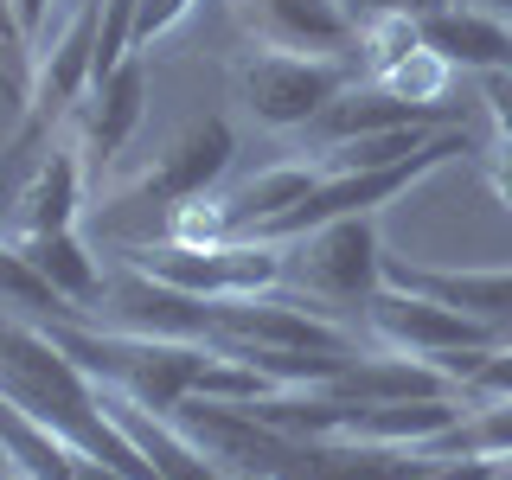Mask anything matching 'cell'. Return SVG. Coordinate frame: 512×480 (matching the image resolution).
I'll return each mask as SVG.
<instances>
[{
	"instance_id": "3957f363",
	"label": "cell",
	"mask_w": 512,
	"mask_h": 480,
	"mask_svg": "<svg viewBox=\"0 0 512 480\" xmlns=\"http://www.w3.org/2000/svg\"><path fill=\"white\" fill-rule=\"evenodd\" d=\"M288 282L295 295L320 314H340V308H365V301L384 288V244H378V218H333L314 224L288 244Z\"/></svg>"
},
{
	"instance_id": "603a6c76",
	"label": "cell",
	"mask_w": 512,
	"mask_h": 480,
	"mask_svg": "<svg viewBox=\"0 0 512 480\" xmlns=\"http://www.w3.org/2000/svg\"><path fill=\"white\" fill-rule=\"evenodd\" d=\"M52 7H58V0H13V20H20V32L32 45H39L45 26H52Z\"/></svg>"
},
{
	"instance_id": "ffe728a7",
	"label": "cell",
	"mask_w": 512,
	"mask_h": 480,
	"mask_svg": "<svg viewBox=\"0 0 512 480\" xmlns=\"http://www.w3.org/2000/svg\"><path fill=\"white\" fill-rule=\"evenodd\" d=\"M480 103H487L493 141H512V71H480Z\"/></svg>"
},
{
	"instance_id": "44dd1931",
	"label": "cell",
	"mask_w": 512,
	"mask_h": 480,
	"mask_svg": "<svg viewBox=\"0 0 512 480\" xmlns=\"http://www.w3.org/2000/svg\"><path fill=\"white\" fill-rule=\"evenodd\" d=\"M416 480H500V461H480V455H436Z\"/></svg>"
},
{
	"instance_id": "9c48e42d",
	"label": "cell",
	"mask_w": 512,
	"mask_h": 480,
	"mask_svg": "<svg viewBox=\"0 0 512 480\" xmlns=\"http://www.w3.org/2000/svg\"><path fill=\"white\" fill-rule=\"evenodd\" d=\"M384 282L391 288H416V295L442 301V308L493 327L500 340H512V269H436V263H404L384 256Z\"/></svg>"
},
{
	"instance_id": "9a60e30c",
	"label": "cell",
	"mask_w": 512,
	"mask_h": 480,
	"mask_svg": "<svg viewBox=\"0 0 512 480\" xmlns=\"http://www.w3.org/2000/svg\"><path fill=\"white\" fill-rule=\"evenodd\" d=\"M448 77H455V64H448L442 52H429V45H416V52H404L391 64V71H378L372 84L378 90H391L397 103H416V109H442V96H448ZM448 116V109H442Z\"/></svg>"
},
{
	"instance_id": "4316f807",
	"label": "cell",
	"mask_w": 512,
	"mask_h": 480,
	"mask_svg": "<svg viewBox=\"0 0 512 480\" xmlns=\"http://www.w3.org/2000/svg\"><path fill=\"white\" fill-rule=\"evenodd\" d=\"M224 480H263V474H244V468H218Z\"/></svg>"
},
{
	"instance_id": "7c38bea8",
	"label": "cell",
	"mask_w": 512,
	"mask_h": 480,
	"mask_svg": "<svg viewBox=\"0 0 512 480\" xmlns=\"http://www.w3.org/2000/svg\"><path fill=\"white\" fill-rule=\"evenodd\" d=\"M410 122H448L442 109H416V103H397L391 90H378L372 77H352V84L333 96L327 109H320L314 135L320 148H333V141H359V135H384V128H410Z\"/></svg>"
},
{
	"instance_id": "e0dca14e",
	"label": "cell",
	"mask_w": 512,
	"mask_h": 480,
	"mask_svg": "<svg viewBox=\"0 0 512 480\" xmlns=\"http://www.w3.org/2000/svg\"><path fill=\"white\" fill-rule=\"evenodd\" d=\"M0 308H20V314H32V320H52V314H64V301H58V288L39 276V269L26 263L20 250L0 237Z\"/></svg>"
},
{
	"instance_id": "ba28073f",
	"label": "cell",
	"mask_w": 512,
	"mask_h": 480,
	"mask_svg": "<svg viewBox=\"0 0 512 480\" xmlns=\"http://www.w3.org/2000/svg\"><path fill=\"white\" fill-rule=\"evenodd\" d=\"M237 26L263 52H301V58H359V20L346 0H231Z\"/></svg>"
},
{
	"instance_id": "ac0fdd59",
	"label": "cell",
	"mask_w": 512,
	"mask_h": 480,
	"mask_svg": "<svg viewBox=\"0 0 512 480\" xmlns=\"http://www.w3.org/2000/svg\"><path fill=\"white\" fill-rule=\"evenodd\" d=\"M423 45V32H416V13H378V20H359V77H378L391 71L404 52Z\"/></svg>"
},
{
	"instance_id": "5b68a950",
	"label": "cell",
	"mask_w": 512,
	"mask_h": 480,
	"mask_svg": "<svg viewBox=\"0 0 512 480\" xmlns=\"http://www.w3.org/2000/svg\"><path fill=\"white\" fill-rule=\"evenodd\" d=\"M365 333H372V346L384 352H410V359H429L436 365L442 352H474V346H500V333L480 327V320L442 308V301L416 295V288H391L384 282L372 301L359 308Z\"/></svg>"
},
{
	"instance_id": "484cf974",
	"label": "cell",
	"mask_w": 512,
	"mask_h": 480,
	"mask_svg": "<svg viewBox=\"0 0 512 480\" xmlns=\"http://www.w3.org/2000/svg\"><path fill=\"white\" fill-rule=\"evenodd\" d=\"M455 7H474V13H487V20L512 26V0H455Z\"/></svg>"
},
{
	"instance_id": "8992f818",
	"label": "cell",
	"mask_w": 512,
	"mask_h": 480,
	"mask_svg": "<svg viewBox=\"0 0 512 480\" xmlns=\"http://www.w3.org/2000/svg\"><path fill=\"white\" fill-rule=\"evenodd\" d=\"M84 192H90V167H84V148H77L71 122L64 135L20 167L13 180V199H7V218H0V237H39V231H71L77 212H84Z\"/></svg>"
},
{
	"instance_id": "7402d4cb",
	"label": "cell",
	"mask_w": 512,
	"mask_h": 480,
	"mask_svg": "<svg viewBox=\"0 0 512 480\" xmlns=\"http://www.w3.org/2000/svg\"><path fill=\"white\" fill-rule=\"evenodd\" d=\"M480 173H487V186H493V199L512 205V141H493V148H480Z\"/></svg>"
},
{
	"instance_id": "277c9868",
	"label": "cell",
	"mask_w": 512,
	"mask_h": 480,
	"mask_svg": "<svg viewBox=\"0 0 512 480\" xmlns=\"http://www.w3.org/2000/svg\"><path fill=\"white\" fill-rule=\"evenodd\" d=\"M231 84H237V103H244L256 122L288 135V128H314L320 122V109L352 84V64L346 58L263 52V45H256L250 58L231 64Z\"/></svg>"
},
{
	"instance_id": "52a82bcc",
	"label": "cell",
	"mask_w": 512,
	"mask_h": 480,
	"mask_svg": "<svg viewBox=\"0 0 512 480\" xmlns=\"http://www.w3.org/2000/svg\"><path fill=\"white\" fill-rule=\"evenodd\" d=\"M141 116H148V52L122 58L116 71H103L90 84V96L71 109V135H77V148H84L90 186L103 180V173L122 167V154H128V141H135Z\"/></svg>"
},
{
	"instance_id": "5bb4252c",
	"label": "cell",
	"mask_w": 512,
	"mask_h": 480,
	"mask_svg": "<svg viewBox=\"0 0 512 480\" xmlns=\"http://www.w3.org/2000/svg\"><path fill=\"white\" fill-rule=\"evenodd\" d=\"M442 128L436 122H410V128H384V135H359V141H333L314 154L320 173H378V167H404L410 154H423Z\"/></svg>"
},
{
	"instance_id": "6da1fadb",
	"label": "cell",
	"mask_w": 512,
	"mask_h": 480,
	"mask_svg": "<svg viewBox=\"0 0 512 480\" xmlns=\"http://www.w3.org/2000/svg\"><path fill=\"white\" fill-rule=\"evenodd\" d=\"M231 154H237V135H231V122H224V116L186 122V128H180V135H173L154 160L103 173V180H96V199H103L109 212L148 205V212L167 218L173 205L199 199V192H218V180L231 173Z\"/></svg>"
},
{
	"instance_id": "2e32d148",
	"label": "cell",
	"mask_w": 512,
	"mask_h": 480,
	"mask_svg": "<svg viewBox=\"0 0 512 480\" xmlns=\"http://www.w3.org/2000/svg\"><path fill=\"white\" fill-rule=\"evenodd\" d=\"M160 237H173V244H231L237 237V218L231 205H224V192H199V199L173 205L167 218H160Z\"/></svg>"
},
{
	"instance_id": "d6986e66",
	"label": "cell",
	"mask_w": 512,
	"mask_h": 480,
	"mask_svg": "<svg viewBox=\"0 0 512 480\" xmlns=\"http://www.w3.org/2000/svg\"><path fill=\"white\" fill-rule=\"evenodd\" d=\"M192 7H199V0H141V7H135V52H148L154 39H167Z\"/></svg>"
},
{
	"instance_id": "30bf717a",
	"label": "cell",
	"mask_w": 512,
	"mask_h": 480,
	"mask_svg": "<svg viewBox=\"0 0 512 480\" xmlns=\"http://www.w3.org/2000/svg\"><path fill=\"white\" fill-rule=\"evenodd\" d=\"M416 32H423L429 52H442L455 71H512V26L487 20L474 7H455V0H429L416 13Z\"/></svg>"
},
{
	"instance_id": "4fadbf2b",
	"label": "cell",
	"mask_w": 512,
	"mask_h": 480,
	"mask_svg": "<svg viewBox=\"0 0 512 480\" xmlns=\"http://www.w3.org/2000/svg\"><path fill=\"white\" fill-rule=\"evenodd\" d=\"M320 180H327V173H320L314 160H282V167H263V173H250V180H237L224 192V205H231V218H237V237H256L263 224L295 212Z\"/></svg>"
},
{
	"instance_id": "d4e9b609",
	"label": "cell",
	"mask_w": 512,
	"mask_h": 480,
	"mask_svg": "<svg viewBox=\"0 0 512 480\" xmlns=\"http://www.w3.org/2000/svg\"><path fill=\"white\" fill-rule=\"evenodd\" d=\"M71 480H128V474L109 468L103 455H84V448H71Z\"/></svg>"
},
{
	"instance_id": "7a4b0ae2",
	"label": "cell",
	"mask_w": 512,
	"mask_h": 480,
	"mask_svg": "<svg viewBox=\"0 0 512 480\" xmlns=\"http://www.w3.org/2000/svg\"><path fill=\"white\" fill-rule=\"evenodd\" d=\"M116 256L186 295H282L288 282V244H269V237H231V244L205 250L154 237V244H122Z\"/></svg>"
},
{
	"instance_id": "cb8c5ba5",
	"label": "cell",
	"mask_w": 512,
	"mask_h": 480,
	"mask_svg": "<svg viewBox=\"0 0 512 480\" xmlns=\"http://www.w3.org/2000/svg\"><path fill=\"white\" fill-rule=\"evenodd\" d=\"M429 0H346L352 20H378V13H423Z\"/></svg>"
},
{
	"instance_id": "8fae6325",
	"label": "cell",
	"mask_w": 512,
	"mask_h": 480,
	"mask_svg": "<svg viewBox=\"0 0 512 480\" xmlns=\"http://www.w3.org/2000/svg\"><path fill=\"white\" fill-rule=\"evenodd\" d=\"M7 244L58 288L64 314H90L96 301H103L109 269H103V256H96L84 237H77V224H71V231H39V237H7Z\"/></svg>"
}]
</instances>
